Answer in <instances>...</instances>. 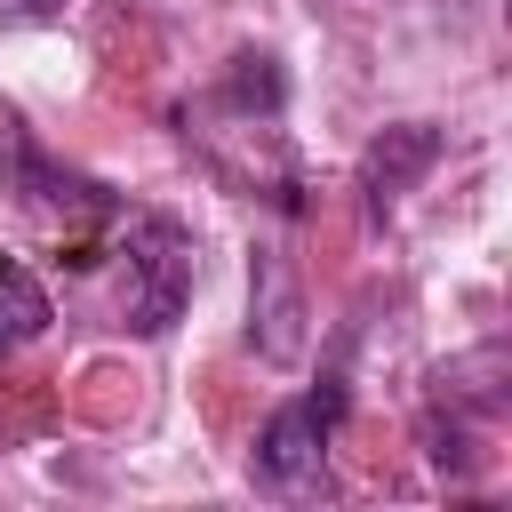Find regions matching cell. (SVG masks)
Instances as JSON below:
<instances>
[{"instance_id":"1","label":"cell","mask_w":512,"mask_h":512,"mask_svg":"<svg viewBox=\"0 0 512 512\" xmlns=\"http://www.w3.org/2000/svg\"><path fill=\"white\" fill-rule=\"evenodd\" d=\"M192 232L176 216H136L128 248H120V328L128 336H168L192 304Z\"/></svg>"},{"instance_id":"2","label":"cell","mask_w":512,"mask_h":512,"mask_svg":"<svg viewBox=\"0 0 512 512\" xmlns=\"http://www.w3.org/2000/svg\"><path fill=\"white\" fill-rule=\"evenodd\" d=\"M336 416H344V376H328L320 392L280 400V408L256 424L248 480H256V488H272V496L312 488V480H320V464H328V432H336Z\"/></svg>"},{"instance_id":"3","label":"cell","mask_w":512,"mask_h":512,"mask_svg":"<svg viewBox=\"0 0 512 512\" xmlns=\"http://www.w3.org/2000/svg\"><path fill=\"white\" fill-rule=\"evenodd\" d=\"M432 160H440V128H424V120H400V128H384L368 152H360V192H368V216H392L424 176H432Z\"/></svg>"},{"instance_id":"4","label":"cell","mask_w":512,"mask_h":512,"mask_svg":"<svg viewBox=\"0 0 512 512\" xmlns=\"http://www.w3.org/2000/svg\"><path fill=\"white\" fill-rule=\"evenodd\" d=\"M248 344H256L264 360H296V352H304V296H296L280 248H256V312H248Z\"/></svg>"},{"instance_id":"5","label":"cell","mask_w":512,"mask_h":512,"mask_svg":"<svg viewBox=\"0 0 512 512\" xmlns=\"http://www.w3.org/2000/svg\"><path fill=\"white\" fill-rule=\"evenodd\" d=\"M40 328H48V288H40L16 256H0V352L32 344Z\"/></svg>"},{"instance_id":"6","label":"cell","mask_w":512,"mask_h":512,"mask_svg":"<svg viewBox=\"0 0 512 512\" xmlns=\"http://www.w3.org/2000/svg\"><path fill=\"white\" fill-rule=\"evenodd\" d=\"M64 0H0V24H40V16H56Z\"/></svg>"}]
</instances>
